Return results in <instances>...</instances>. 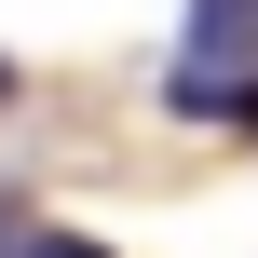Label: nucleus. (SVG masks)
Segmentation results:
<instances>
[{
    "mask_svg": "<svg viewBox=\"0 0 258 258\" xmlns=\"http://www.w3.org/2000/svg\"><path fill=\"white\" fill-rule=\"evenodd\" d=\"M163 109H177V122H258V68H177Z\"/></svg>",
    "mask_w": 258,
    "mask_h": 258,
    "instance_id": "obj_1",
    "label": "nucleus"
},
{
    "mask_svg": "<svg viewBox=\"0 0 258 258\" xmlns=\"http://www.w3.org/2000/svg\"><path fill=\"white\" fill-rule=\"evenodd\" d=\"M177 68H258V0H190V54Z\"/></svg>",
    "mask_w": 258,
    "mask_h": 258,
    "instance_id": "obj_2",
    "label": "nucleus"
},
{
    "mask_svg": "<svg viewBox=\"0 0 258 258\" xmlns=\"http://www.w3.org/2000/svg\"><path fill=\"white\" fill-rule=\"evenodd\" d=\"M14 258H109L95 231H14Z\"/></svg>",
    "mask_w": 258,
    "mask_h": 258,
    "instance_id": "obj_3",
    "label": "nucleus"
},
{
    "mask_svg": "<svg viewBox=\"0 0 258 258\" xmlns=\"http://www.w3.org/2000/svg\"><path fill=\"white\" fill-rule=\"evenodd\" d=\"M14 231H27V218H14V204H0V258H14Z\"/></svg>",
    "mask_w": 258,
    "mask_h": 258,
    "instance_id": "obj_4",
    "label": "nucleus"
},
{
    "mask_svg": "<svg viewBox=\"0 0 258 258\" xmlns=\"http://www.w3.org/2000/svg\"><path fill=\"white\" fill-rule=\"evenodd\" d=\"M0 109H14V54H0Z\"/></svg>",
    "mask_w": 258,
    "mask_h": 258,
    "instance_id": "obj_5",
    "label": "nucleus"
}]
</instances>
